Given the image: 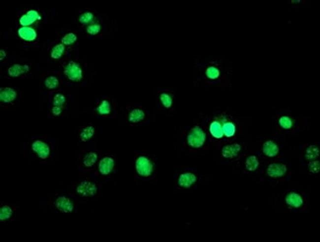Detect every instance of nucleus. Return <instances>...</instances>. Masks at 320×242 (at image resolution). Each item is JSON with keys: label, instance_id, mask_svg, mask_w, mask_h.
I'll return each mask as SVG.
<instances>
[{"label": "nucleus", "instance_id": "29", "mask_svg": "<svg viewBox=\"0 0 320 242\" xmlns=\"http://www.w3.org/2000/svg\"><path fill=\"white\" fill-rule=\"evenodd\" d=\"M65 50V46L63 44L55 46L51 52V56L55 59H60L63 55Z\"/></svg>", "mask_w": 320, "mask_h": 242}, {"label": "nucleus", "instance_id": "18", "mask_svg": "<svg viewBox=\"0 0 320 242\" xmlns=\"http://www.w3.org/2000/svg\"><path fill=\"white\" fill-rule=\"evenodd\" d=\"M33 152L41 160H46L50 156L51 150L48 144L41 140L33 142L31 145Z\"/></svg>", "mask_w": 320, "mask_h": 242}, {"label": "nucleus", "instance_id": "3", "mask_svg": "<svg viewBox=\"0 0 320 242\" xmlns=\"http://www.w3.org/2000/svg\"><path fill=\"white\" fill-rule=\"evenodd\" d=\"M229 71L219 60L193 58V85L195 87L225 86L229 82Z\"/></svg>", "mask_w": 320, "mask_h": 242}, {"label": "nucleus", "instance_id": "33", "mask_svg": "<svg viewBox=\"0 0 320 242\" xmlns=\"http://www.w3.org/2000/svg\"><path fill=\"white\" fill-rule=\"evenodd\" d=\"M77 37L73 33H70L65 35L62 39V43L64 45L69 46L76 41Z\"/></svg>", "mask_w": 320, "mask_h": 242}, {"label": "nucleus", "instance_id": "4", "mask_svg": "<svg viewBox=\"0 0 320 242\" xmlns=\"http://www.w3.org/2000/svg\"><path fill=\"white\" fill-rule=\"evenodd\" d=\"M133 166L134 181L137 183H153L157 180V157L148 150H135Z\"/></svg>", "mask_w": 320, "mask_h": 242}, {"label": "nucleus", "instance_id": "32", "mask_svg": "<svg viewBox=\"0 0 320 242\" xmlns=\"http://www.w3.org/2000/svg\"><path fill=\"white\" fill-rule=\"evenodd\" d=\"M101 26L97 23L91 24L86 28V32L91 35H96L100 33Z\"/></svg>", "mask_w": 320, "mask_h": 242}, {"label": "nucleus", "instance_id": "30", "mask_svg": "<svg viewBox=\"0 0 320 242\" xmlns=\"http://www.w3.org/2000/svg\"><path fill=\"white\" fill-rule=\"evenodd\" d=\"M93 14L90 12H86L81 15L79 17V22L83 25L89 24L94 19Z\"/></svg>", "mask_w": 320, "mask_h": 242}, {"label": "nucleus", "instance_id": "34", "mask_svg": "<svg viewBox=\"0 0 320 242\" xmlns=\"http://www.w3.org/2000/svg\"><path fill=\"white\" fill-rule=\"evenodd\" d=\"M308 167L310 172L313 174H317L319 172L320 164L319 161L317 160L309 161Z\"/></svg>", "mask_w": 320, "mask_h": 242}, {"label": "nucleus", "instance_id": "11", "mask_svg": "<svg viewBox=\"0 0 320 242\" xmlns=\"http://www.w3.org/2000/svg\"><path fill=\"white\" fill-rule=\"evenodd\" d=\"M218 148L221 159L227 162L238 161L246 154L244 145L236 140L225 143Z\"/></svg>", "mask_w": 320, "mask_h": 242}, {"label": "nucleus", "instance_id": "8", "mask_svg": "<svg viewBox=\"0 0 320 242\" xmlns=\"http://www.w3.org/2000/svg\"><path fill=\"white\" fill-rule=\"evenodd\" d=\"M102 186L95 179L86 177L75 182L73 186V194L82 199L97 197L101 194Z\"/></svg>", "mask_w": 320, "mask_h": 242}, {"label": "nucleus", "instance_id": "2", "mask_svg": "<svg viewBox=\"0 0 320 242\" xmlns=\"http://www.w3.org/2000/svg\"><path fill=\"white\" fill-rule=\"evenodd\" d=\"M178 141L183 152L192 156L205 153L212 145L203 120L198 114L191 125L180 130Z\"/></svg>", "mask_w": 320, "mask_h": 242}, {"label": "nucleus", "instance_id": "20", "mask_svg": "<svg viewBox=\"0 0 320 242\" xmlns=\"http://www.w3.org/2000/svg\"><path fill=\"white\" fill-rule=\"evenodd\" d=\"M55 207L61 212L65 214H71L75 209L74 201L66 196L58 197L54 202Z\"/></svg>", "mask_w": 320, "mask_h": 242}, {"label": "nucleus", "instance_id": "7", "mask_svg": "<svg viewBox=\"0 0 320 242\" xmlns=\"http://www.w3.org/2000/svg\"><path fill=\"white\" fill-rule=\"evenodd\" d=\"M151 114L146 108L139 103L127 104L125 109L124 118L127 125L141 127L150 123Z\"/></svg>", "mask_w": 320, "mask_h": 242}, {"label": "nucleus", "instance_id": "22", "mask_svg": "<svg viewBox=\"0 0 320 242\" xmlns=\"http://www.w3.org/2000/svg\"><path fill=\"white\" fill-rule=\"evenodd\" d=\"M285 202L288 206L295 209L302 207L304 203L302 195L296 192L289 193L285 198Z\"/></svg>", "mask_w": 320, "mask_h": 242}, {"label": "nucleus", "instance_id": "36", "mask_svg": "<svg viewBox=\"0 0 320 242\" xmlns=\"http://www.w3.org/2000/svg\"><path fill=\"white\" fill-rule=\"evenodd\" d=\"M6 53H5V52L4 50H1V61H2V59H3L5 57H6Z\"/></svg>", "mask_w": 320, "mask_h": 242}, {"label": "nucleus", "instance_id": "28", "mask_svg": "<svg viewBox=\"0 0 320 242\" xmlns=\"http://www.w3.org/2000/svg\"><path fill=\"white\" fill-rule=\"evenodd\" d=\"M44 84L48 89L54 90L59 86L60 80L57 77L51 75L45 79Z\"/></svg>", "mask_w": 320, "mask_h": 242}, {"label": "nucleus", "instance_id": "35", "mask_svg": "<svg viewBox=\"0 0 320 242\" xmlns=\"http://www.w3.org/2000/svg\"><path fill=\"white\" fill-rule=\"evenodd\" d=\"M63 108L61 107L53 106L51 109V113L54 116H60L62 113Z\"/></svg>", "mask_w": 320, "mask_h": 242}, {"label": "nucleus", "instance_id": "9", "mask_svg": "<svg viewBox=\"0 0 320 242\" xmlns=\"http://www.w3.org/2000/svg\"><path fill=\"white\" fill-rule=\"evenodd\" d=\"M118 168V159L110 152L102 154L96 169L94 175L104 180L113 177Z\"/></svg>", "mask_w": 320, "mask_h": 242}, {"label": "nucleus", "instance_id": "27", "mask_svg": "<svg viewBox=\"0 0 320 242\" xmlns=\"http://www.w3.org/2000/svg\"><path fill=\"white\" fill-rule=\"evenodd\" d=\"M14 208L8 204H4L0 209V220L1 222L9 221L13 216Z\"/></svg>", "mask_w": 320, "mask_h": 242}, {"label": "nucleus", "instance_id": "26", "mask_svg": "<svg viewBox=\"0 0 320 242\" xmlns=\"http://www.w3.org/2000/svg\"><path fill=\"white\" fill-rule=\"evenodd\" d=\"M304 157L305 159L309 162L316 160L319 157L318 147L314 145L308 146L305 150Z\"/></svg>", "mask_w": 320, "mask_h": 242}, {"label": "nucleus", "instance_id": "21", "mask_svg": "<svg viewBox=\"0 0 320 242\" xmlns=\"http://www.w3.org/2000/svg\"><path fill=\"white\" fill-rule=\"evenodd\" d=\"M17 97L16 91L10 87H2L0 89V101L4 104H10L14 102Z\"/></svg>", "mask_w": 320, "mask_h": 242}, {"label": "nucleus", "instance_id": "17", "mask_svg": "<svg viewBox=\"0 0 320 242\" xmlns=\"http://www.w3.org/2000/svg\"><path fill=\"white\" fill-rule=\"evenodd\" d=\"M261 153L269 159L277 158L280 154V146L278 143L272 139L264 141L261 145Z\"/></svg>", "mask_w": 320, "mask_h": 242}, {"label": "nucleus", "instance_id": "25", "mask_svg": "<svg viewBox=\"0 0 320 242\" xmlns=\"http://www.w3.org/2000/svg\"><path fill=\"white\" fill-rule=\"evenodd\" d=\"M18 34L22 39L27 41H34L37 37L35 30L30 27L20 28L18 30Z\"/></svg>", "mask_w": 320, "mask_h": 242}, {"label": "nucleus", "instance_id": "19", "mask_svg": "<svg viewBox=\"0 0 320 242\" xmlns=\"http://www.w3.org/2000/svg\"><path fill=\"white\" fill-rule=\"evenodd\" d=\"M240 160L243 161L242 162L243 170L246 173L255 172L260 166L259 159L254 154H246Z\"/></svg>", "mask_w": 320, "mask_h": 242}, {"label": "nucleus", "instance_id": "13", "mask_svg": "<svg viewBox=\"0 0 320 242\" xmlns=\"http://www.w3.org/2000/svg\"><path fill=\"white\" fill-rule=\"evenodd\" d=\"M301 120L292 114L282 113L277 115L274 125L280 131L290 133L297 130L300 127Z\"/></svg>", "mask_w": 320, "mask_h": 242}, {"label": "nucleus", "instance_id": "5", "mask_svg": "<svg viewBox=\"0 0 320 242\" xmlns=\"http://www.w3.org/2000/svg\"><path fill=\"white\" fill-rule=\"evenodd\" d=\"M200 177L198 171L189 166L174 167L173 183L177 192H185L196 188L199 184Z\"/></svg>", "mask_w": 320, "mask_h": 242}, {"label": "nucleus", "instance_id": "16", "mask_svg": "<svg viewBox=\"0 0 320 242\" xmlns=\"http://www.w3.org/2000/svg\"><path fill=\"white\" fill-rule=\"evenodd\" d=\"M96 134V127L92 124H89L78 128L77 136L80 142L86 143L94 139Z\"/></svg>", "mask_w": 320, "mask_h": 242}, {"label": "nucleus", "instance_id": "23", "mask_svg": "<svg viewBox=\"0 0 320 242\" xmlns=\"http://www.w3.org/2000/svg\"><path fill=\"white\" fill-rule=\"evenodd\" d=\"M30 68L27 65H15L10 67L7 74L11 78H18L27 74Z\"/></svg>", "mask_w": 320, "mask_h": 242}, {"label": "nucleus", "instance_id": "15", "mask_svg": "<svg viewBox=\"0 0 320 242\" xmlns=\"http://www.w3.org/2000/svg\"><path fill=\"white\" fill-rule=\"evenodd\" d=\"M287 165L280 161L271 162L266 167L265 173L267 176L273 178H279L284 177L288 172Z\"/></svg>", "mask_w": 320, "mask_h": 242}, {"label": "nucleus", "instance_id": "31", "mask_svg": "<svg viewBox=\"0 0 320 242\" xmlns=\"http://www.w3.org/2000/svg\"><path fill=\"white\" fill-rule=\"evenodd\" d=\"M66 102V97L61 94H56L53 99V104L54 106L63 107Z\"/></svg>", "mask_w": 320, "mask_h": 242}, {"label": "nucleus", "instance_id": "12", "mask_svg": "<svg viewBox=\"0 0 320 242\" xmlns=\"http://www.w3.org/2000/svg\"><path fill=\"white\" fill-rule=\"evenodd\" d=\"M94 114L101 118H115L118 114L117 104L111 98L104 97L97 103Z\"/></svg>", "mask_w": 320, "mask_h": 242}, {"label": "nucleus", "instance_id": "1", "mask_svg": "<svg viewBox=\"0 0 320 242\" xmlns=\"http://www.w3.org/2000/svg\"><path fill=\"white\" fill-rule=\"evenodd\" d=\"M198 114L203 120L212 145L217 148L236 140L242 132L241 119L227 111L215 112L210 114L201 112Z\"/></svg>", "mask_w": 320, "mask_h": 242}, {"label": "nucleus", "instance_id": "24", "mask_svg": "<svg viewBox=\"0 0 320 242\" xmlns=\"http://www.w3.org/2000/svg\"><path fill=\"white\" fill-rule=\"evenodd\" d=\"M40 18L41 17L37 12L31 10L21 16L19 22L21 25L26 26L32 24Z\"/></svg>", "mask_w": 320, "mask_h": 242}, {"label": "nucleus", "instance_id": "14", "mask_svg": "<svg viewBox=\"0 0 320 242\" xmlns=\"http://www.w3.org/2000/svg\"><path fill=\"white\" fill-rule=\"evenodd\" d=\"M64 74L71 81L80 82L83 78V72L80 65L74 61H70L64 68Z\"/></svg>", "mask_w": 320, "mask_h": 242}, {"label": "nucleus", "instance_id": "6", "mask_svg": "<svg viewBox=\"0 0 320 242\" xmlns=\"http://www.w3.org/2000/svg\"><path fill=\"white\" fill-rule=\"evenodd\" d=\"M176 92L170 87H158L155 93L156 110L168 116H173L176 111Z\"/></svg>", "mask_w": 320, "mask_h": 242}, {"label": "nucleus", "instance_id": "10", "mask_svg": "<svg viewBox=\"0 0 320 242\" xmlns=\"http://www.w3.org/2000/svg\"><path fill=\"white\" fill-rule=\"evenodd\" d=\"M102 154L99 150H81L77 161L78 169L84 174L94 173Z\"/></svg>", "mask_w": 320, "mask_h": 242}]
</instances>
